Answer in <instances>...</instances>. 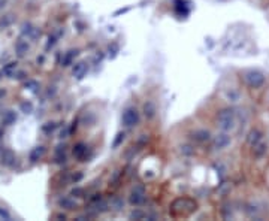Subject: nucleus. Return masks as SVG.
I'll return each mask as SVG.
<instances>
[{
    "label": "nucleus",
    "mask_w": 269,
    "mask_h": 221,
    "mask_svg": "<svg viewBox=\"0 0 269 221\" xmlns=\"http://www.w3.org/2000/svg\"><path fill=\"white\" fill-rule=\"evenodd\" d=\"M215 127L220 132L235 135L239 129V115L234 105L221 108L215 115Z\"/></svg>",
    "instance_id": "obj_1"
},
{
    "label": "nucleus",
    "mask_w": 269,
    "mask_h": 221,
    "mask_svg": "<svg viewBox=\"0 0 269 221\" xmlns=\"http://www.w3.org/2000/svg\"><path fill=\"white\" fill-rule=\"evenodd\" d=\"M239 80L242 85L247 90L251 91H260L266 88L268 84V75L260 69H242L239 72Z\"/></svg>",
    "instance_id": "obj_2"
},
{
    "label": "nucleus",
    "mask_w": 269,
    "mask_h": 221,
    "mask_svg": "<svg viewBox=\"0 0 269 221\" xmlns=\"http://www.w3.org/2000/svg\"><path fill=\"white\" fill-rule=\"evenodd\" d=\"M242 212L247 218L263 220L268 215V203L257 197H250L242 203Z\"/></svg>",
    "instance_id": "obj_3"
},
{
    "label": "nucleus",
    "mask_w": 269,
    "mask_h": 221,
    "mask_svg": "<svg viewBox=\"0 0 269 221\" xmlns=\"http://www.w3.org/2000/svg\"><path fill=\"white\" fill-rule=\"evenodd\" d=\"M211 151L212 153H223L226 150H229L234 143V135L232 133H226V132H217L215 135H212L211 139Z\"/></svg>",
    "instance_id": "obj_4"
},
{
    "label": "nucleus",
    "mask_w": 269,
    "mask_h": 221,
    "mask_svg": "<svg viewBox=\"0 0 269 221\" xmlns=\"http://www.w3.org/2000/svg\"><path fill=\"white\" fill-rule=\"evenodd\" d=\"M141 121V114L136 106H127L123 114H121V124L126 127V129H133L139 124Z\"/></svg>",
    "instance_id": "obj_5"
},
{
    "label": "nucleus",
    "mask_w": 269,
    "mask_h": 221,
    "mask_svg": "<svg viewBox=\"0 0 269 221\" xmlns=\"http://www.w3.org/2000/svg\"><path fill=\"white\" fill-rule=\"evenodd\" d=\"M145 200H147V189L142 184H138L129 193V203L132 206H141L145 203Z\"/></svg>",
    "instance_id": "obj_6"
},
{
    "label": "nucleus",
    "mask_w": 269,
    "mask_h": 221,
    "mask_svg": "<svg viewBox=\"0 0 269 221\" xmlns=\"http://www.w3.org/2000/svg\"><path fill=\"white\" fill-rule=\"evenodd\" d=\"M212 132L209 129H205V127H198L195 129L193 132H190L188 138L193 140L195 143H199V145H204V143H208L211 142L212 139Z\"/></svg>",
    "instance_id": "obj_7"
},
{
    "label": "nucleus",
    "mask_w": 269,
    "mask_h": 221,
    "mask_svg": "<svg viewBox=\"0 0 269 221\" xmlns=\"http://www.w3.org/2000/svg\"><path fill=\"white\" fill-rule=\"evenodd\" d=\"M223 99L229 105H238L242 102V90L241 87H227L223 90Z\"/></svg>",
    "instance_id": "obj_8"
},
{
    "label": "nucleus",
    "mask_w": 269,
    "mask_h": 221,
    "mask_svg": "<svg viewBox=\"0 0 269 221\" xmlns=\"http://www.w3.org/2000/svg\"><path fill=\"white\" fill-rule=\"evenodd\" d=\"M251 150V156H253V159L254 160H262V159H265L266 156H268V153H269V142L268 140H260L259 143H256L253 148H250Z\"/></svg>",
    "instance_id": "obj_9"
},
{
    "label": "nucleus",
    "mask_w": 269,
    "mask_h": 221,
    "mask_svg": "<svg viewBox=\"0 0 269 221\" xmlns=\"http://www.w3.org/2000/svg\"><path fill=\"white\" fill-rule=\"evenodd\" d=\"M263 139H265V133H263V130H260L259 127H253V129L247 133L245 143H247L248 148H253V146H254L256 143H259V142H260V140H263Z\"/></svg>",
    "instance_id": "obj_10"
},
{
    "label": "nucleus",
    "mask_w": 269,
    "mask_h": 221,
    "mask_svg": "<svg viewBox=\"0 0 269 221\" xmlns=\"http://www.w3.org/2000/svg\"><path fill=\"white\" fill-rule=\"evenodd\" d=\"M89 145L84 143V142H78L75 146H73V157L76 160H80V162H87L89 156Z\"/></svg>",
    "instance_id": "obj_11"
},
{
    "label": "nucleus",
    "mask_w": 269,
    "mask_h": 221,
    "mask_svg": "<svg viewBox=\"0 0 269 221\" xmlns=\"http://www.w3.org/2000/svg\"><path fill=\"white\" fill-rule=\"evenodd\" d=\"M21 34L24 36V38H27V39L34 41L37 36H41V30L36 28L34 26H31L30 23H24L23 28H21Z\"/></svg>",
    "instance_id": "obj_12"
},
{
    "label": "nucleus",
    "mask_w": 269,
    "mask_h": 221,
    "mask_svg": "<svg viewBox=\"0 0 269 221\" xmlns=\"http://www.w3.org/2000/svg\"><path fill=\"white\" fill-rule=\"evenodd\" d=\"M142 112H144V115H145L147 120H152V118L156 117V114H157V106H156V103L152 102V100H147L144 103Z\"/></svg>",
    "instance_id": "obj_13"
},
{
    "label": "nucleus",
    "mask_w": 269,
    "mask_h": 221,
    "mask_svg": "<svg viewBox=\"0 0 269 221\" xmlns=\"http://www.w3.org/2000/svg\"><path fill=\"white\" fill-rule=\"evenodd\" d=\"M87 72H89V66H87V63H86V61H80V63H76V64L73 66V70H72L73 77H75L76 80H83V78L87 75Z\"/></svg>",
    "instance_id": "obj_14"
},
{
    "label": "nucleus",
    "mask_w": 269,
    "mask_h": 221,
    "mask_svg": "<svg viewBox=\"0 0 269 221\" xmlns=\"http://www.w3.org/2000/svg\"><path fill=\"white\" fill-rule=\"evenodd\" d=\"M44 154H45V146H42V145L34 146V148H33V150L30 151V154H29L30 163H37V162H39V160L44 157Z\"/></svg>",
    "instance_id": "obj_15"
},
{
    "label": "nucleus",
    "mask_w": 269,
    "mask_h": 221,
    "mask_svg": "<svg viewBox=\"0 0 269 221\" xmlns=\"http://www.w3.org/2000/svg\"><path fill=\"white\" fill-rule=\"evenodd\" d=\"M29 51H30L29 42H27L26 39H18L17 44H15V53H17V55H18L20 58H23V57L27 55Z\"/></svg>",
    "instance_id": "obj_16"
},
{
    "label": "nucleus",
    "mask_w": 269,
    "mask_h": 221,
    "mask_svg": "<svg viewBox=\"0 0 269 221\" xmlns=\"http://www.w3.org/2000/svg\"><path fill=\"white\" fill-rule=\"evenodd\" d=\"M0 163H2L3 166L11 167L15 163V154L11 150H3L2 151V157H0Z\"/></svg>",
    "instance_id": "obj_17"
},
{
    "label": "nucleus",
    "mask_w": 269,
    "mask_h": 221,
    "mask_svg": "<svg viewBox=\"0 0 269 221\" xmlns=\"http://www.w3.org/2000/svg\"><path fill=\"white\" fill-rule=\"evenodd\" d=\"M59 206L61 208V209H67V211H73V209H76L78 208V203H76L75 200H73V197H61V199H59Z\"/></svg>",
    "instance_id": "obj_18"
},
{
    "label": "nucleus",
    "mask_w": 269,
    "mask_h": 221,
    "mask_svg": "<svg viewBox=\"0 0 269 221\" xmlns=\"http://www.w3.org/2000/svg\"><path fill=\"white\" fill-rule=\"evenodd\" d=\"M220 212H221V217H223V218H226V220L234 218V217H235V214H234V203L226 202V203L221 206Z\"/></svg>",
    "instance_id": "obj_19"
},
{
    "label": "nucleus",
    "mask_w": 269,
    "mask_h": 221,
    "mask_svg": "<svg viewBox=\"0 0 269 221\" xmlns=\"http://www.w3.org/2000/svg\"><path fill=\"white\" fill-rule=\"evenodd\" d=\"M76 55H78V50H70V51H67V53L63 55L61 66H63V67L70 66V64L73 63V60H75V57H76Z\"/></svg>",
    "instance_id": "obj_20"
},
{
    "label": "nucleus",
    "mask_w": 269,
    "mask_h": 221,
    "mask_svg": "<svg viewBox=\"0 0 269 221\" xmlns=\"http://www.w3.org/2000/svg\"><path fill=\"white\" fill-rule=\"evenodd\" d=\"M15 121H17V114H15V110L9 109V110H6V112H3L2 123H3L5 126H12Z\"/></svg>",
    "instance_id": "obj_21"
},
{
    "label": "nucleus",
    "mask_w": 269,
    "mask_h": 221,
    "mask_svg": "<svg viewBox=\"0 0 269 221\" xmlns=\"http://www.w3.org/2000/svg\"><path fill=\"white\" fill-rule=\"evenodd\" d=\"M109 208L114 209V211H123L124 209V200L123 197H119V196H114L109 202Z\"/></svg>",
    "instance_id": "obj_22"
},
{
    "label": "nucleus",
    "mask_w": 269,
    "mask_h": 221,
    "mask_svg": "<svg viewBox=\"0 0 269 221\" xmlns=\"http://www.w3.org/2000/svg\"><path fill=\"white\" fill-rule=\"evenodd\" d=\"M57 165H61L66 162V145H59L56 150V157H54Z\"/></svg>",
    "instance_id": "obj_23"
},
{
    "label": "nucleus",
    "mask_w": 269,
    "mask_h": 221,
    "mask_svg": "<svg viewBox=\"0 0 269 221\" xmlns=\"http://www.w3.org/2000/svg\"><path fill=\"white\" fill-rule=\"evenodd\" d=\"M179 153L184 156V157H190V156H193L195 154V146L193 145H190V143H184L179 146Z\"/></svg>",
    "instance_id": "obj_24"
},
{
    "label": "nucleus",
    "mask_w": 269,
    "mask_h": 221,
    "mask_svg": "<svg viewBox=\"0 0 269 221\" xmlns=\"http://www.w3.org/2000/svg\"><path fill=\"white\" fill-rule=\"evenodd\" d=\"M3 75H6V77H9V78H12L14 77V73L17 72V63L15 61H11V63H8L5 67H3Z\"/></svg>",
    "instance_id": "obj_25"
},
{
    "label": "nucleus",
    "mask_w": 269,
    "mask_h": 221,
    "mask_svg": "<svg viewBox=\"0 0 269 221\" xmlns=\"http://www.w3.org/2000/svg\"><path fill=\"white\" fill-rule=\"evenodd\" d=\"M145 215H147V214H145L142 209H138V208H136V209H133V211L129 214V218H130V220H144Z\"/></svg>",
    "instance_id": "obj_26"
},
{
    "label": "nucleus",
    "mask_w": 269,
    "mask_h": 221,
    "mask_svg": "<svg viewBox=\"0 0 269 221\" xmlns=\"http://www.w3.org/2000/svg\"><path fill=\"white\" fill-rule=\"evenodd\" d=\"M83 124H84L86 127H91V126H94V124H96V115H94V114H91V112H87V115H86V118H84Z\"/></svg>",
    "instance_id": "obj_27"
},
{
    "label": "nucleus",
    "mask_w": 269,
    "mask_h": 221,
    "mask_svg": "<svg viewBox=\"0 0 269 221\" xmlns=\"http://www.w3.org/2000/svg\"><path fill=\"white\" fill-rule=\"evenodd\" d=\"M20 109H21V112H24V114H31L33 112V103L31 102H23L20 105Z\"/></svg>",
    "instance_id": "obj_28"
},
{
    "label": "nucleus",
    "mask_w": 269,
    "mask_h": 221,
    "mask_svg": "<svg viewBox=\"0 0 269 221\" xmlns=\"http://www.w3.org/2000/svg\"><path fill=\"white\" fill-rule=\"evenodd\" d=\"M124 138H126V133H124V132H120V133L117 135V138H115L114 143H112V148H117V146L124 140Z\"/></svg>",
    "instance_id": "obj_29"
},
{
    "label": "nucleus",
    "mask_w": 269,
    "mask_h": 221,
    "mask_svg": "<svg viewBox=\"0 0 269 221\" xmlns=\"http://www.w3.org/2000/svg\"><path fill=\"white\" fill-rule=\"evenodd\" d=\"M12 23V15H6V17H3L2 20H0V28H5V27H8L9 24Z\"/></svg>",
    "instance_id": "obj_30"
},
{
    "label": "nucleus",
    "mask_w": 269,
    "mask_h": 221,
    "mask_svg": "<svg viewBox=\"0 0 269 221\" xmlns=\"http://www.w3.org/2000/svg\"><path fill=\"white\" fill-rule=\"evenodd\" d=\"M0 218H3V220H6V221H11V220H12V215H11L5 208L0 206Z\"/></svg>",
    "instance_id": "obj_31"
},
{
    "label": "nucleus",
    "mask_w": 269,
    "mask_h": 221,
    "mask_svg": "<svg viewBox=\"0 0 269 221\" xmlns=\"http://www.w3.org/2000/svg\"><path fill=\"white\" fill-rule=\"evenodd\" d=\"M56 127H57V124H56V123H47L45 126H42V132L50 133V132H53Z\"/></svg>",
    "instance_id": "obj_32"
},
{
    "label": "nucleus",
    "mask_w": 269,
    "mask_h": 221,
    "mask_svg": "<svg viewBox=\"0 0 269 221\" xmlns=\"http://www.w3.org/2000/svg\"><path fill=\"white\" fill-rule=\"evenodd\" d=\"M70 194H72V196H75V197H83L84 190H83V189H73Z\"/></svg>",
    "instance_id": "obj_33"
},
{
    "label": "nucleus",
    "mask_w": 269,
    "mask_h": 221,
    "mask_svg": "<svg viewBox=\"0 0 269 221\" xmlns=\"http://www.w3.org/2000/svg\"><path fill=\"white\" fill-rule=\"evenodd\" d=\"M263 103L269 108V87L265 88V94H263Z\"/></svg>",
    "instance_id": "obj_34"
},
{
    "label": "nucleus",
    "mask_w": 269,
    "mask_h": 221,
    "mask_svg": "<svg viewBox=\"0 0 269 221\" xmlns=\"http://www.w3.org/2000/svg\"><path fill=\"white\" fill-rule=\"evenodd\" d=\"M26 88L34 90V88H37V83H36V81H27V83H26Z\"/></svg>",
    "instance_id": "obj_35"
},
{
    "label": "nucleus",
    "mask_w": 269,
    "mask_h": 221,
    "mask_svg": "<svg viewBox=\"0 0 269 221\" xmlns=\"http://www.w3.org/2000/svg\"><path fill=\"white\" fill-rule=\"evenodd\" d=\"M12 78H17V80H23V78H26V73H24V72H15Z\"/></svg>",
    "instance_id": "obj_36"
},
{
    "label": "nucleus",
    "mask_w": 269,
    "mask_h": 221,
    "mask_svg": "<svg viewBox=\"0 0 269 221\" xmlns=\"http://www.w3.org/2000/svg\"><path fill=\"white\" fill-rule=\"evenodd\" d=\"M81 178H83V173H81V172H78L76 175H73V176H72V182H75V184H76V182H78Z\"/></svg>",
    "instance_id": "obj_37"
},
{
    "label": "nucleus",
    "mask_w": 269,
    "mask_h": 221,
    "mask_svg": "<svg viewBox=\"0 0 269 221\" xmlns=\"http://www.w3.org/2000/svg\"><path fill=\"white\" fill-rule=\"evenodd\" d=\"M6 96V90L5 88H0V99H3Z\"/></svg>",
    "instance_id": "obj_38"
},
{
    "label": "nucleus",
    "mask_w": 269,
    "mask_h": 221,
    "mask_svg": "<svg viewBox=\"0 0 269 221\" xmlns=\"http://www.w3.org/2000/svg\"><path fill=\"white\" fill-rule=\"evenodd\" d=\"M2 136H3V129H0V139H2Z\"/></svg>",
    "instance_id": "obj_39"
},
{
    "label": "nucleus",
    "mask_w": 269,
    "mask_h": 221,
    "mask_svg": "<svg viewBox=\"0 0 269 221\" xmlns=\"http://www.w3.org/2000/svg\"><path fill=\"white\" fill-rule=\"evenodd\" d=\"M266 135H268V139H269V127H268V130H266Z\"/></svg>",
    "instance_id": "obj_40"
},
{
    "label": "nucleus",
    "mask_w": 269,
    "mask_h": 221,
    "mask_svg": "<svg viewBox=\"0 0 269 221\" xmlns=\"http://www.w3.org/2000/svg\"><path fill=\"white\" fill-rule=\"evenodd\" d=\"M2 75H3V72H0V78H2Z\"/></svg>",
    "instance_id": "obj_41"
}]
</instances>
